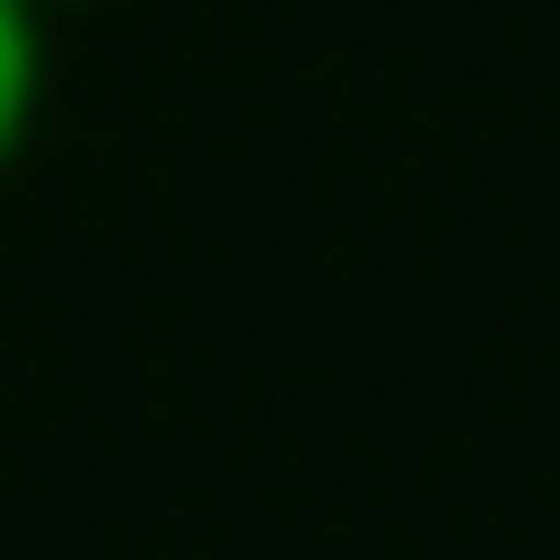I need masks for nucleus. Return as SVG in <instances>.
<instances>
[{
  "instance_id": "nucleus-1",
  "label": "nucleus",
  "mask_w": 560,
  "mask_h": 560,
  "mask_svg": "<svg viewBox=\"0 0 560 560\" xmlns=\"http://www.w3.org/2000/svg\"><path fill=\"white\" fill-rule=\"evenodd\" d=\"M45 89H56V23L34 0H0V176L23 165V143L45 121Z\"/></svg>"
},
{
  "instance_id": "nucleus-2",
  "label": "nucleus",
  "mask_w": 560,
  "mask_h": 560,
  "mask_svg": "<svg viewBox=\"0 0 560 560\" xmlns=\"http://www.w3.org/2000/svg\"><path fill=\"white\" fill-rule=\"evenodd\" d=\"M34 12H45V23H67V12H110V0H34Z\"/></svg>"
}]
</instances>
